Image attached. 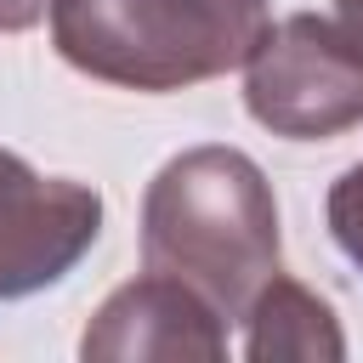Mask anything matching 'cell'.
Here are the masks:
<instances>
[{
  "label": "cell",
  "instance_id": "obj_1",
  "mask_svg": "<svg viewBox=\"0 0 363 363\" xmlns=\"http://www.w3.org/2000/svg\"><path fill=\"white\" fill-rule=\"evenodd\" d=\"M142 267L204 295L227 323L278 272V199L244 147H187L142 193Z\"/></svg>",
  "mask_w": 363,
  "mask_h": 363
},
{
  "label": "cell",
  "instance_id": "obj_2",
  "mask_svg": "<svg viewBox=\"0 0 363 363\" xmlns=\"http://www.w3.org/2000/svg\"><path fill=\"white\" fill-rule=\"evenodd\" d=\"M267 0H57L51 45L68 68L125 91H187L244 68Z\"/></svg>",
  "mask_w": 363,
  "mask_h": 363
},
{
  "label": "cell",
  "instance_id": "obj_3",
  "mask_svg": "<svg viewBox=\"0 0 363 363\" xmlns=\"http://www.w3.org/2000/svg\"><path fill=\"white\" fill-rule=\"evenodd\" d=\"M244 108L289 142H329L363 125V51L335 17L295 11L244 57Z\"/></svg>",
  "mask_w": 363,
  "mask_h": 363
},
{
  "label": "cell",
  "instance_id": "obj_4",
  "mask_svg": "<svg viewBox=\"0 0 363 363\" xmlns=\"http://www.w3.org/2000/svg\"><path fill=\"white\" fill-rule=\"evenodd\" d=\"M102 233V193L0 147V301L62 284Z\"/></svg>",
  "mask_w": 363,
  "mask_h": 363
},
{
  "label": "cell",
  "instance_id": "obj_5",
  "mask_svg": "<svg viewBox=\"0 0 363 363\" xmlns=\"http://www.w3.org/2000/svg\"><path fill=\"white\" fill-rule=\"evenodd\" d=\"M79 357L91 363H142V357H227V318L164 272H142L119 284L79 335Z\"/></svg>",
  "mask_w": 363,
  "mask_h": 363
},
{
  "label": "cell",
  "instance_id": "obj_6",
  "mask_svg": "<svg viewBox=\"0 0 363 363\" xmlns=\"http://www.w3.org/2000/svg\"><path fill=\"white\" fill-rule=\"evenodd\" d=\"M238 323H244V357L250 363H278V357L340 363L346 357V335H340L335 306L323 295H312L301 278H284V272H272L250 295Z\"/></svg>",
  "mask_w": 363,
  "mask_h": 363
},
{
  "label": "cell",
  "instance_id": "obj_7",
  "mask_svg": "<svg viewBox=\"0 0 363 363\" xmlns=\"http://www.w3.org/2000/svg\"><path fill=\"white\" fill-rule=\"evenodd\" d=\"M323 216H329L335 250L363 272V159H357L352 170H340V182H335L329 199H323Z\"/></svg>",
  "mask_w": 363,
  "mask_h": 363
},
{
  "label": "cell",
  "instance_id": "obj_8",
  "mask_svg": "<svg viewBox=\"0 0 363 363\" xmlns=\"http://www.w3.org/2000/svg\"><path fill=\"white\" fill-rule=\"evenodd\" d=\"M51 6H57V0H0V34H23V28L45 23Z\"/></svg>",
  "mask_w": 363,
  "mask_h": 363
},
{
  "label": "cell",
  "instance_id": "obj_9",
  "mask_svg": "<svg viewBox=\"0 0 363 363\" xmlns=\"http://www.w3.org/2000/svg\"><path fill=\"white\" fill-rule=\"evenodd\" d=\"M335 23H340L346 40L363 51V0H335Z\"/></svg>",
  "mask_w": 363,
  "mask_h": 363
}]
</instances>
